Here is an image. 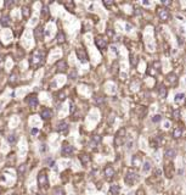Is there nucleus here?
Segmentation results:
<instances>
[{
	"mask_svg": "<svg viewBox=\"0 0 186 195\" xmlns=\"http://www.w3.org/2000/svg\"><path fill=\"white\" fill-rule=\"evenodd\" d=\"M45 61V55L42 50H34L33 54H32V56L29 59V65L33 66L34 69H37V67L42 66Z\"/></svg>",
	"mask_w": 186,
	"mask_h": 195,
	"instance_id": "nucleus-1",
	"label": "nucleus"
},
{
	"mask_svg": "<svg viewBox=\"0 0 186 195\" xmlns=\"http://www.w3.org/2000/svg\"><path fill=\"white\" fill-rule=\"evenodd\" d=\"M38 187L40 189H44L46 190L49 188V178H48V174H46V170H42L38 173Z\"/></svg>",
	"mask_w": 186,
	"mask_h": 195,
	"instance_id": "nucleus-2",
	"label": "nucleus"
},
{
	"mask_svg": "<svg viewBox=\"0 0 186 195\" xmlns=\"http://www.w3.org/2000/svg\"><path fill=\"white\" fill-rule=\"evenodd\" d=\"M138 179H139V176H138V173H136V172H135L133 168H129L128 171H126L124 182L128 184V185H133Z\"/></svg>",
	"mask_w": 186,
	"mask_h": 195,
	"instance_id": "nucleus-3",
	"label": "nucleus"
},
{
	"mask_svg": "<svg viewBox=\"0 0 186 195\" xmlns=\"http://www.w3.org/2000/svg\"><path fill=\"white\" fill-rule=\"evenodd\" d=\"M95 45L101 51H105L107 49V39L103 35H97V37H95Z\"/></svg>",
	"mask_w": 186,
	"mask_h": 195,
	"instance_id": "nucleus-4",
	"label": "nucleus"
},
{
	"mask_svg": "<svg viewBox=\"0 0 186 195\" xmlns=\"http://www.w3.org/2000/svg\"><path fill=\"white\" fill-rule=\"evenodd\" d=\"M73 152H74V148L72 146L71 144H68L67 142H65V143L62 144V148H61V155H62V156L70 157Z\"/></svg>",
	"mask_w": 186,
	"mask_h": 195,
	"instance_id": "nucleus-5",
	"label": "nucleus"
},
{
	"mask_svg": "<svg viewBox=\"0 0 186 195\" xmlns=\"http://www.w3.org/2000/svg\"><path fill=\"white\" fill-rule=\"evenodd\" d=\"M125 137V128H120L118 132L116 133V137H115V145L118 148L123 144V140Z\"/></svg>",
	"mask_w": 186,
	"mask_h": 195,
	"instance_id": "nucleus-6",
	"label": "nucleus"
},
{
	"mask_svg": "<svg viewBox=\"0 0 186 195\" xmlns=\"http://www.w3.org/2000/svg\"><path fill=\"white\" fill-rule=\"evenodd\" d=\"M75 53H77V56H78V59H79V61H80V62H83V63H87V62L89 61V57H88L87 50H85L84 48H81V47L77 48Z\"/></svg>",
	"mask_w": 186,
	"mask_h": 195,
	"instance_id": "nucleus-7",
	"label": "nucleus"
},
{
	"mask_svg": "<svg viewBox=\"0 0 186 195\" xmlns=\"http://www.w3.org/2000/svg\"><path fill=\"white\" fill-rule=\"evenodd\" d=\"M26 101H27V104H28V106L32 107V108L37 107V106H38V102H39L37 94H29L28 97H27Z\"/></svg>",
	"mask_w": 186,
	"mask_h": 195,
	"instance_id": "nucleus-8",
	"label": "nucleus"
},
{
	"mask_svg": "<svg viewBox=\"0 0 186 195\" xmlns=\"http://www.w3.org/2000/svg\"><path fill=\"white\" fill-rule=\"evenodd\" d=\"M157 15L160 17V20L163 21V22H167L169 20V11L167 10L164 7H158L157 9Z\"/></svg>",
	"mask_w": 186,
	"mask_h": 195,
	"instance_id": "nucleus-9",
	"label": "nucleus"
},
{
	"mask_svg": "<svg viewBox=\"0 0 186 195\" xmlns=\"http://www.w3.org/2000/svg\"><path fill=\"white\" fill-rule=\"evenodd\" d=\"M174 172H175L174 165L171 164V162H167L164 166V174L167 176V178H171V177L174 176Z\"/></svg>",
	"mask_w": 186,
	"mask_h": 195,
	"instance_id": "nucleus-10",
	"label": "nucleus"
},
{
	"mask_svg": "<svg viewBox=\"0 0 186 195\" xmlns=\"http://www.w3.org/2000/svg\"><path fill=\"white\" fill-rule=\"evenodd\" d=\"M67 62L65 61V60H60V61H57L56 62V65H55V71L56 72H66L67 71Z\"/></svg>",
	"mask_w": 186,
	"mask_h": 195,
	"instance_id": "nucleus-11",
	"label": "nucleus"
},
{
	"mask_svg": "<svg viewBox=\"0 0 186 195\" xmlns=\"http://www.w3.org/2000/svg\"><path fill=\"white\" fill-rule=\"evenodd\" d=\"M103 173H105V177L107 179H111V178H113L115 177V168L111 166V165H107L106 167H105V170H103Z\"/></svg>",
	"mask_w": 186,
	"mask_h": 195,
	"instance_id": "nucleus-12",
	"label": "nucleus"
},
{
	"mask_svg": "<svg viewBox=\"0 0 186 195\" xmlns=\"http://www.w3.org/2000/svg\"><path fill=\"white\" fill-rule=\"evenodd\" d=\"M34 35L37 40H43L44 39V28L43 26H38L37 28L34 29Z\"/></svg>",
	"mask_w": 186,
	"mask_h": 195,
	"instance_id": "nucleus-13",
	"label": "nucleus"
},
{
	"mask_svg": "<svg viewBox=\"0 0 186 195\" xmlns=\"http://www.w3.org/2000/svg\"><path fill=\"white\" fill-rule=\"evenodd\" d=\"M131 164H133L134 167H139L140 165L142 164V156L141 154H136V155H134L133 158H131Z\"/></svg>",
	"mask_w": 186,
	"mask_h": 195,
	"instance_id": "nucleus-14",
	"label": "nucleus"
},
{
	"mask_svg": "<svg viewBox=\"0 0 186 195\" xmlns=\"http://www.w3.org/2000/svg\"><path fill=\"white\" fill-rule=\"evenodd\" d=\"M51 116H52V111L48 107H44L42 112H40V117H42L43 120H49V118H51Z\"/></svg>",
	"mask_w": 186,
	"mask_h": 195,
	"instance_id": "nucleus-15",
	"label": "nucleus"
},
{
	"mask_svg": "<svg viewBox=\"0 0 186 195\" xmlns=\"http://www.w3.org/2000/svg\"><path fill=\"white\" fill-rule=\"evenodd\" d=\"M79 160H80V162H81V165H83V166H88L91 158H90L89 154L83 152V154H80V155H79Z\"/></svg>",
	"mask_w": 186,
	"mask_h": 195,
	"instance_id": "nucleus-16",
	"label": "nucleus"
},
{
	"mask_svg": "<svg viewBox=\"0 0 186 195\" xmlns=\"http://www.w3.org/2000/svg\"><path fill=\"white\" fill-rule=\"evenodd\" d=\"M167 82L171 84V87H175V85L178 84V78H176V76L174 73H169L167 76Z\"/></svg>",
	"mask_w": 186,
	"mask_h": 195,
	"instance_id": "nucleus-17",
	"label": "nucleus"
},
{
	"mask_svg": "<svg viewBox=\"0 0 186 195\" xmlns=\"http://www.w3.org/2000/svg\"><path fill=\"white\" fill-rule=\"evenodd\" d=\"M67 129H68V123H67L66 121H61L60 123L57 124V128H56V130H57V132H60V133L66 132Z\"/></svg>",
	"mask_w": 186,
	"mask_h": 195,
	"instance_id": "nucleus-18",
	"label": "nucleus"
},
{
	"mask_svg": "<svg viewBox=\"0 0 186 195\" xmlns=\"http://www.w3.org/2000/svg\"><path fill=\"white\" fill-rule=\"evenodd\" d=\"M164 156L167 158H174L176 156V150L174 148H168L167 150L164 151Z\"/></svg>",
	"mask_w": 186,
	"mask_h": 195,
	"instance_id": "nucleus-19",
	"label": "nucleus"
},
{
	"mask_svg": "<svg viewBox=\"0 0 186 195\" xmlns=\"http://www.w3.org/2000/svg\"><path fill=\"white\" fill-rule=\"evenodd\" d=\"M181 134H183V126H176L173 129V138L178 139L181 137Z\"/></svg>",
	"mask_w": 186,
	"mask_h": 195,
	"instance_id": "nucleus-20",
	"label": "nucleus"
},
{
	"mask_svg": "<svg viewBox=\"0 0 186 195\" xmlns=\"http://www.w3.org/2000/svg\"><path fill=\"white\" fill-rule=\"evenodd\" d=\"M174 101H175L176 105H183V104L185 102V94H183V93L176 94V95H175Z\"/></svg>",
	"mask_w": 186,
	"mask_h": 195,
	"instance_id": "nucleus-21",
	"label": "nucleus"
},
{
	"mask_svg": "<svg viewBox=\"0 0 186 195\" xmlns=\"http://www.w3.org/2000/svg\"><path fill=\"white\" fill-rule=\"evenodd\" d=\"M120 192V187L117 184H113L110 187V192H108V195H118Z\"/></svg>",
	"mask_w": 186,
	"mask_h": 195,
	"instance_id": "nucleus-22",
	"label": "nucleus"
},
{
	"mask_svg": "<svg viewBox=\"0 0 186 195\" xmlns=\"http://www.w3.org/2000/svg\"><path fill=\"white\" fill-rule=\"evenodd\" d=\"M11 23V20L9 16H3L1 19H0V25H1V27H9Z\"/></svg>",
	"mask_w": 186,
	"mask_h": 195,
	"instance_id": "nucleus-23",
	"label": "nucleus"
},
{
	"mask_svg": "<svg viewBox=\"0 0 186 195\" xmlns=\"http://www.w3.org/2000/svg\"><path fill=\"white\" fill-rule=\"evenodd\" d=\"M56 40H57V43L58 44H63L66 42V35H65V33H63L62 31H60L57 33V35H56Z\"/></svg>",
	"mask_w": 186,
	"mask_h": 195,
	"instance_id": "nucleus-24",
	"label": "nucleus"
},
{
	"mask_svg": "<svg viewBox=\"0 0 186 195\" xmlns=\"http://www.w3.org/2000/svg\"><path fill=\"white\" fill-rule=\"evenodd\" d=\"M22 16H23L24 20L29 19V16H30V9L27 7V6H24L23 9H22Z\"/></svg>",
	"mask_w": 186,
	"mask_h": 195,
	"instance_id": "nucleus-25",
	"label": "nucleus"
},
{
	"mask_svg": "<svg viewBox=\"0 0 186 195\" xmlns=\"http://www.w3.org/2000/svg\"><path fill=\"white\" fill-rule=\"evenodd\" d=\"M63 5H65V7H66V10H68V11H71V12H73L74 11V3L73 1H66V3H63Z\"/></svg>",
	"mask_w": 186,
	"mask_h": 195,
	"instance_id": "nucleus-26",
	"label": "nucleus"
},
{
	"mask_svg": "<svg viewBox=\"0 0 186 195\" xmlns=\"http://www.w3.org/2000/svg\"><path fill=\"white\" fill-rule=\"evenodd\" d=\"M158 94H160L161 98H165L167 97V88L164 85H160V88H158Z\"/></svg>",
	"mask_w": 186,
	"mask_h": 195,
	"instance_id": "nucleus-27",
	"label": "nucleus"
},
{
	"mask_svg": "<svg viewBox=\"0 0 186 195\" xmlns=\"http://www.w3.org/2000/svg\"><path fill=\"white\" fill-rule=\"evenodd\" d=\"M54 195H66V193H65V190H63V188L56 187L54 189Z\"/></svg>",
	"mask_w": 186,
	"mask_h": 195,
	"instance_id": "nucleus-28",
	"label": "nucleus"
},
{
	"mask_svg": "<svg viewBox=\"0 0 186 195\" xmlns=\"http://www.w3.org/2000/svg\"><path fill=\"white\" fill-rule=\"evenodd\" d=\"M16 140H17V137H16V134H10V135H7V142L10 143V144H13V143H16Z\"/></svg>",
	"mask_w": 186,
	"mask_h": 195,
	"instance_id": "nucleus-29",
	"label": "nucleus"
},
{
	"mask_svg": "<svg viewBox=\"0 0 186 195\" xmlns=\"http://www.w3.org/2000/svg\"><path fill=\"white\" fill-rule=\"evenodd\" d=\"M24 172H26V165L22 164V165L19 167V176L23 177V176H24Z\"/></svg>",
	"mask_w": 186,
	"mask_h": 195,
	"instance_id": "nucleus-30",
	"label": "nucleus"
},
{
	"mask_svg": "<svg viewBox=\"0 0 186 195\" xmlns=\"http://www.w3.org/2000/svg\"><path fill=\"white\" fill-rule=\"evenodd\" d=\"M77 76H78V72H77V70L73 69V70L70 72V78H71V79H75Z\"/></svg>",
	"mask_w": 186,
	"mask_h": 195,
	"instance_id": "nucleus-31",
	"label": "nucleus"
},
{
	"mask_svg": "<svg viewBox=\"0 0 186 195\" xmlns=\"http://www.w3.org/2000/svg\"><path fill=\"white\" fill-rule=\"evenodd\" d=\"M91 142H93L94 145L95 144H99L100 142H101V137H100V135H94L93 139H91Z\"/></svg>",
	"mask_w": 186,
	"mask_h": 195,
	"instance_id": "nucleus-32",
	"label": "nucleus"
},
{
	"mask_svg": "<svg viewBox=\"0 0 186 195\" xmlns=\"http://www.w3.org/2000/svg\"><path fill=\"white\" fill-rule=\"evenodd\" d=\"M102 102H103V98L102 97H96L95 98V104H96V105H101Z\"/></svg>",
	"mask_w": 186,
	"mask_h": 195,
	"instance_id": "nucleus-33",
	"label": "nucleus"
},
{
	"mask_svg": "<svg viewBox=\"0 0 186 195\" xmlns=\"http://www.w3.org/2000/svg\"><path fill=\"white\" fill-rule=\"evenodd\" d=\"M150 168H151V165H150V162L148 161H146L145 162V165H144V172H148L150 171Z\"/></svg>",
	"mask_w": 186,
	"mask_h": 195,
	"instance_id": "nucleus-34",
	"label": "nucleus"
},
{
	"mask_svg": "<svg viewBox=\"0 0 186 195\" xmlns=\"http://www.w3.org/2000/svg\"><path fill=\"white\" fill-rule=\"evenodd\" d=\"M39 151H40V152L48 151V145H46V144H42V145H40V148H39Z\"/></svg>",
	"mask_w": 186,
	"mask_h": 195,
	"instance_id": "nucleus-35",
	"label": "nucleus"
},
{
	"mask_svg": "<svg viewBox=\"0 0 186 195\" xmlns=\"http://www.w3.org/2000/svg\"><path fill=\"white\" fill-rule=\"evenodd\" d=\"M173 116H174L175 120H179V116H180L179 110H174V111H173Z\"/></svg>",
	"mask_w": 186,
	"mask_h": 195,
	"instance_id": "nucleus-36",
	"label": "nucleus"
},
{
	"mask_svg": "<svg viewBox=\"0 0 186 195\" xmlns=\"http://www.w3.org/2000/svg\"><path fill=\"white\" fill-rule=\"evenodd\" d=\"M131 65H134V66H136V63H138V59H136V56H133L131 55Z\"/></svg>",
	"mask_w": 186,
	"mask_h": 195,
	"instance_id": "nucleus-37",
	"label": "nucleus"
},
{
	"mask_svg": "<svg viewBox=\"0 0 186 195\" xmlns=\"http://www.w3.org/2000/svg\"><path fill=\"white\" fill-rule=\"evenodd\" d=\"M16 83L17 82V77L15 76V75H12V76H10V83Z\"/></svg>",
	"mask_w": 186,
	"mask_h": 195,
	"instance_id": "nucleus-38",
	"label": "nucleus"
},
{
	"mask_svg": "<svg viewBox=\"0 0 186 195\" xmlns=\"http://www.w3.org/2000/svg\"><path fill=\"white\" fill-rule=\"evenodd\" d=\"M48 12H49V11H48V7H46V6H44V7H43V10H42V16H46V15H48Z\"/></svg>",
	"mask_w": 186,
	"mask_h": 195,
	"instance_id": "nucleus-39",
	"label": "nucleus"
},
{
	"mask_svg": "<svg viewBox=\"0 0 186 195\" xmlns=\"http://www.w3.org/2000/svg\"><path fill=\"white\" fill-rule=\"evenodd\" d=\"M161 118H162V117L160 115H156V116H153L152 122H158V121H161Z\"/></svg>",
	"mask_w": 186,
	"mask_h": 195,
	"instance_id": "nucleus-40",
	"label": "nucleus"
},
{
	"mask_svg": "<svg viewBox=\"0 0 186 195\" xmlns=\"http://www.w3.org/2000/svg\"><path fill=\"white\" fill-rule=\"evenodd\" d=\"M107 35H108V37H113V35H115V32H113L111 28L107 29Z\"/></svg>",
	"mask_w": 186,
	"mask_h": 195,
	"instance_id": "nucleus-41",
	"label": "nucleus"
},
{
	"mask_svg": "<svg viewBox=\"0 0 186 195\" xmlns=\"http://www.w3.org/2000/svg\"><path fill=\"white\" fill-rule=\"evenodd\" d=\"M103 5L106 7H110L111 5H113V1H103Z\"/></svg>",
	"mask_w": 186,
	"mask_h": 195,
	"instance_id": "nucleus-42",
	"label": "nucleus"
},
{
	"mask_svg": "<svg viewBox=\"0 0 186 195\" xmlns=\"http://www.w3.org/2000/svg\"><path fill=\"white\" fill-rule=\"evenodd\" d=\"M65 97H66V95H65V93H63V92H61V94L58 95V99H61V100H63V99H65Z\"/></svg>",
	"mask_w": 186,
	"mask_h": 195,
	"instance_id": "nucleus-43",
	"label": "nucleus"
},
{
	"mask_svg": "<svg viewBox=\"0 0 186 195\" xmlns=\"http://www.w3.org/2000/svg\"><path fill=\"white\" fill-rule=\"evenodd\" d=\"M37 133H38V129H35V128L32 129V134H37Z\"/></svg>",
	"mask_w": 186,
	"mask_h": 195,
	"instance_id": "nucleus-44",
	"label": "nucleus"
},
{
	"mask_svg": "<svg viewBox=\"0 0 186 195\" xmlns=\"http://www.w3.org/2000/svg\"><path fill=\"white\" fill-rule=\"evenodd\" d=\"M164 126H165V128H168V127H169V122H165Z\"/></svg>",
	"mask_w": 186,
	"mask_h": 195,
	"instance_id": "nucleus-45",
	"label": "nucleus"
},
{
	"mask_svg": "<svg viewBox=\"0 0 186 195\" xmlns=\"http://www.w3.org/2000/svg\"><path fill=\"white\" fill-rule=\"evenodd\" d=\"M37 195H43V194H37Z\"/></svg>",
	"mask_w": 186,
	"mask_h": 195,
	"instance_id": "nucleus-46",
	"label": "nucleus"
}]
</instances>
